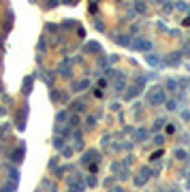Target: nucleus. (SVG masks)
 Masks as SVG:
<instances>
[{
	"label": "nucleus",
	"mask_w": 190,
	"mask_h": 192,
	"mask_svg": "<svg viewBox=\"0 0 190 192\" xmlns=\"http://www.w3.org/2000/svg\"><path fill=\"white\" fill-rule=\"evenodd\" d=\"M148 101H150L152 105H162L164 101H167V96H164V90H162V88H154L152 94L148 96Z\"/></svg>",
	"instance_id": "f257e3e1"
},
{
	"label": "nucleus",
	"mask_w": 190,
	"mask_h": 192,
	"mask_svg": "<svg viewBox=\"0 0 190 192\" xmlns=\"http://www.w3.org/2000/svg\"><path fill=\"white\" fill-rule=\"evenodd\" d=\"M152 47V43H148V41H141L139 39V43H135V49H139V51H148Z\"/></svg>",
	"instance_id": "f03ea898"
},
{
	"label": "nucleus",
	"mask_w": 190,
	"mask_h": 192,
	"mask_svg": "<svg viewBox=\"0 0 190 192\" xmlns=\"http://www.w3.org/2000/svg\"><path fill=\"white\" fill-rule=\"evenodd\" d=\"M68 184H70V188H75V192H81V190H83V186H81V181H79L77 177L68 179Z\"/></svg>",
	"instance_id": "7ed1b4c3"
},
{
	"label": "nucleus",
	"mask_w": 190,
	"mask_h": 192,
	"mask_svg": "<svg viewBox=\"0 0 190 192\" xmlns=\"http://www.w3.org/2000/svg\"><path fill=\"white\" fill-rule=\"evenodd\" d=\"M21 158H23V147H17L13 152V162H21Z\"/></svg>",
	"instance_id": "20e7f679"
},
{
	"label": "nucleus",
	"mask_w": 190,
	"mask_h": 192,
	"mask_svg": "<svg viewBox=\"0 0 190 192\" xmlns=\"http://www.w3.org/2000/svg\"><path fill=\"white\" fill-rule=\"evenodd\" d=\"M86 88H90V81H79V83L75 85V92H81V90H86Z\"/></svg>",
	"instance_id": "39448f33"
},
{
	"label": "nucleus",
	"mask_w": 190,
	"mask_h": 192,
	"mask_svg": "<svg viewBox=\"0 0 190 192\" xmlns=\"http://www.w3.org/2000/svg\"><path fill=\"white\" fill-rule=\"evenodd\" d=\"M68 73H70V64H68V62H64V64H62V75H64V77H68Z\"/></svg>",
	"instance_id": "423d86ee"
},
{
	"label": "nucleus",
	"mask_w": 190,
	"mask_h": 192,
	"mask_svg": "<svg viewBox=\"0 0 190 192\" xmlns=\"http://www.w3.org/2000/svg\"><path fill=\"white\" fill-rule=\"evenodd\" d=\"M30 88H32V79L28 77V79H26V83H23V90H26L23 94H30Z\"/></svg>",
	"instance_id": "0eeeda50"
},
{
	"label": "nucleus",
	"mask_w": 190,
	"mask_h": 192,
	"mask_svg": "<svg viewBox=\"0 0 190 192\" xmlns=\"http://www.w3.org/2000/svg\"><path fill=\"white\" fill-rule=\"evenodd\" d=\"M175 158H179V160H186V152H184V150H175Z\"/></svg>",
	"instance_id": "6e6552de"
},
{
	"label": "nucleus",
	"mask_w": 190,
	"mask_h": 192,
	"mask_svg": "<svg viewBox=\"0 0 190 192\" xmlns=\"http://www.w3.org/2000/svg\"><path fill=\"white\" fill-rule=\"evenodd\" d=\"M94 124H96V117H86V126H94Z\"/></svg>",
	"instance_id": "1a4fd4ad"
},
{
	"label": "nucleus",
	"mask_w": 190,
	"mask_h": 192,
	"mask_svg": "<svg viewBox=\"0 0 190 192\" xmlns=\"http://www.w3.org/2000/svg\"><path fill=\"white\" fill-rule=\"evenodd\" d=\"M137 137H139V139H148V132H145V130H137Z\"/></svg>",
	"instance_id": "9d476101"
},
{
	"label": "nucleus",
	"mask_w": 190,
	"mask_h": 192,
	"mask_svg": "<svg viewBox=\"0 0 190 192\" xmlns=\"http://www.w3.org/2000/svg\"><path fill=\"white\" fill-rule=\"evenodd\" d=\"M167 107H169V111H175L177 109V103H167Z\"/></svg>",
	"instance_id": "9b49d317"
},
{
	"label": "nucleus",
	"mask_w": 190,
	"mask_h": 192,
	"mask_svg": "<svg viewBox=\"0 0 190 192\" xmlns=\"http://www.w3.org/2000/svg\"><path fill=\"white\" fill-rule=\"evenodd\" d=\"M77 122H79L77 117H70V122H68V124H70V128H73V126H77Z\"/></svg>",
	"instance_id": "f8f14e48"
},
{
	"label": "nucleus",
	"mask_w": 190,
	"mask_h": 192,
	"mask_svg": "<svg viewBox=\"0 0 190 192\" xmlns=\"http://www.w3.org/2000/svg\"><path fill=\"white\" fill-rule=\"evenodd\" d=\"M122 88H124V81L120 79V81H117V83H115V90H122Z\"/></svg>",
	"instance_id": "ddd939ff"
},
{
	"label": "nucleus",
	"mask_w": 190,
	"mask_h": 192,
	"mask_svg": "<svg viewBox=\"0 0 190 192\" xmlns=\"http://www.w3.org/2000/svg\"><path fill=\"white\" fill-rule=\"evenodd\" d=\"M62 145H64V141H62V139H56V147H58V150H60V147H62Z\"/></svg>",
	"instance_id": "4468645a"
},
{
	"label": "nucleus",
	"mask_w": 190,
	"mask_h": 192,
	"mask_svg": "<svg viewBox=\"0 0 190 192\" xmlns=\"http://www.w3.org/2000/svg\"><path fill=\"white\" fill-rule=\"evenodd\" d=\"M167 88H169V90H173V88H177V83H175V81H169V83H167Z\"/></svg>",
	"instance_id": "2eb2a0df"
},
{
	"label": "nucleus",
	"mask_w": 190,
	"mask_h": 192,
	"mask_svg": "<svg viewBox=\"0 0 190 192\" xmlns=\"http://www.w3.org/2000/svg\"><path fill=\"white\" fill-rule=\"evenodd\" d=\"M83 109V103H75V111H81Z\"/></svg>",
	"instance_id": "dca6fc26"
}]
</instances>
